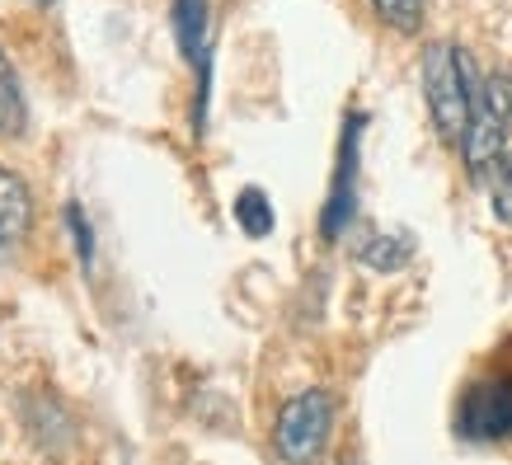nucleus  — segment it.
<instances>
[{
    "instance_id": "nucleus-5",
    "label": "nucleus",
    "mask_w": 512,
    "mask_h": 465,
    "mask_svg": "<svg viewBox=\"0 0 512 465\" xmlns=\"http://www.w3.org/2000/svg\"><path fill=\"white\" fill-rule=\"evenodd\" d=\"M174 38L184 62L198 71V104H193V132L207 127V94H212V19L207 0H174Z\"/></svg>"
},
{
    "instance_id": "nucleus-3",
    "label": "nucleus",
    "mask_w": 512,
    "mask_h": 465,
    "mask_svg": "<svg viewBox=\"0 0 512 465\" xmlns=\"http://www.w3.org/2000/svg\"><path fill=\"white\" fill-rule=\"evenodd\" d=\"M508 137H512V76L494 71L475 90V109H470V127H466V141H461L470 179H489L498 155L508 151Z\"/></svg>"
},
{
    "instance_id": "nucleus-10",
    "label": "nucleus",
    "mask_w": 512,
    "mask_h": 465,
    "mask_svg": "<svg viewBox=\"0 0 512 465\" xmlns=\"http://www.w3.org/2000/svg\"><path fill=\"white\" fill-rule=\"evenodd\" d=\"M231 212H235V226H240V231L249 235V240H264L268 231H273V202H268V193L264 188H240V193H235V202H231Z\"/></svg>"
},
{
    "instance_id": "nucleus-12",
    "label": "nucleus",
    "mask_w": 512,
    "mask_h": 465,
    "mask_svg": "<svg viewBox=\"0 0 512 465\" xmlns=\"http://www.w3.org/2000/svg\"><path fill=\"white\" fill-rule=\"evenodd\" d=\"M372 10L395 33H419L423 24V0H372Z\"/></svg>"
},
{
    "instance_id": "nucleus-1",
    "label": "nucleus",
    "mask_w": 512,
    "mask_h": 465,
    "mask_svg": "<svg viewBox=\"0 0 512 465\" xmlns=\"http://www.w3.org/2000/svg\"><path fill=\"white\" fill-rule=\"evenodd\" d=\"M423 99H428V118H433L437 137L447 146H461L470 127V109H475V66L456 43H428L419 62Z\"/></svg>"
},
{
    "instance_id": "nucleus-13",
    "label": "nucleus",
    "mask_w": 512,
    "mask_h": 465,
    "mask_svg": "<svg viewBox=\"0 0 512 465\" xmlns=\"http://www.w3.org/2000/svg\"><path fill=\"white\" fill-rule=\"evenodd\" d=\"M66 226H71V235H76V249H80V259L90 264L94 259V240H90V221H85V212H80L76 202L66 207Z\"/></svg>"
},
{
    "instance_id": "nucleus-2",
    "label": "nucleus",
    "mask_w": 512,
    "mask_h": 465,
    "mask_svg": "<svg viewBox=\"0 0 512 465\" xmlns=\"http://www.w3.org/2000/svg\"><path fill=\"white\" fill-rule=\"evenodd\" d=\"M456 433L470 442H512V343L475 376L456 404Z\"/></svg>"
},
{
    "instance_id": "nucleus-11",
    "label": "nucleus",
    "mask_w": 512,
    "mask_h": 465,
    "mask_svg": "<svg viewBox=\"0 0 512 465\" xmlns=\"http://www.w3.org/2000/svg\"><path fill=\"white\" fill-rule=\"evenodd\" d=\"M489 207L503 226H512V146L498 155V165L489 170Z\"/></svg>"
},
{
    "instance_id": "nucleus-9",
    "label": "nucleus",
    "mask_w": 512,
    "mask_h": 465,
    "mask_svg": "<svg viewBox=\"0 0 512 465\" xmlns=\"http://www.w3.org/2000/svg\"><path fill=\"white\" fill-rule=\"evenodd\" d=\"M24 127H29V99L10 57L0 52V137H24Z\"/></svg>"
},
{
    "instance_id": "nucleus-4",
    "label": "nucleus",
    "mask_w": 512,
    "mask_h": 465,
    "mask_svg": "<svg viewBox=\"0 0 512 465\" xmlns=\"http://www.w3.org/2000/svg\"><path fill=\"white\" fill-rule=\"evenodd\" d=\"M329 433H334V395L301 390L278 409L273 442H278V456L287 465H315L329 447Z\"/></svg>"
},
{
    "instance_id": "nucleus-7",
    "label": "nucleus",
    "mask_w": 512,
    "mask_h": 465,
    "mask_svg": "<svg viewBox=\"0 0 512 465\" xmlns=\"http://www.w3.org/2000/svg\"><path fill=\"white\" fill-rule=\"evenodd\" d=\"M33 231V188L0 165V259H10Z\"/></svg>"
},
{
    "instance_id": "nucleus-6",
    "label": "nucleus",
    "mask_w": 512,
    "mask_h": 465,
    "mask_svg": "<svg viewBox=\"0 0 512 465\" xmlns=\"http://www.w3.org/2000/svg\"><path fill=\"white\" fill-rule=\"evenodd\" d=\"M362 113L348 118L339 141V165H334V184H329V202H325V217H320V235L325 240H339L348 231V221L357 212V146H362Z\"/></svg>"
},
{
    "instance_id": "nucleus-8",
    "label": "nucleus",
    "mask_w": 512,
    "mask_h": 465,
    "mask_svg": "<svg viewBox=\"0 0 512 465\" xmlns=\"http://www.w3.org/2000/svg\"><path fill=\"white\" fill-rule=\"evenodd\" d=\"M409 259H414V240H409L404 231H395V235H367V240L357 245V264L372 268V273H400Z\"/></svg>"
}]
</instances>
